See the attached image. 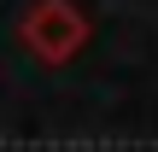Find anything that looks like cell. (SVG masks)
Wrapping results in <instances>:
<instances>
[{
	"instance_id": "1",
	"label": "cell",
	"mask_w": 158,
	"mask_h": 152,
	"mask_svg": "<svg viewBox=\"0 0 158 152\" xmlns=\"http://www.w3.org/2000/svg\"><path fill=\"white\" fill-rule=\"evenodd\" d=\"M23 47L41 59V64H70L82 47H88V12L76 0H35L18 23Z\"/></svg>"
}]
</instances>
